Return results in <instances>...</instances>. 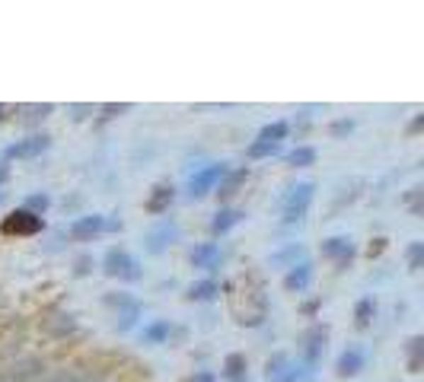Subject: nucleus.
<instances>
[{"mask_svg":"<svg viewBox=\"0 0 424 382\" xmlns=\"http://www.w3.org/2000/svg\"><path fill=\"white\" fill-rule=\"evenodd\" d=\"M243 369H246V357L243 354L227 357V376H243Z\"/></svg>","mask_w":424,"mask_h":382,"instance_id":"4be33fe9","label":"nucleus"},{"mask_svg":"<svg viewBox=\"0 0 424 382\" xmlns=\"http://www.w3.org/2000/svg\"><path fill=\"white\" fill-rule=\"evenodd\" d=\"M48 204H52V201H48V195H33L26 201V210H29V214H35V210H48Z\"/></svg>","mask_w":424,"mask_h":382,"instance_id":"b1692460","label":"nucleus"},{"mask_svg":"<svg viewBox=\"0 0 424 382\" xmlns=\"http://www.w3.org/2000/svg\"><path fill=\"white\" fill-rule=\"evenodd\" d=\"M192 382H214V376H211V373H195Z\"/></svg>","mask_w":424,"mask_h":382,"instance_id":"a878e982","label":"nucleus"},{"mask_svg":"<svg viewBox=\"0 0 424 382\" xmlns=\"http://www.w3.org/2000/svg\"><path fill=\"white\" fill-rule=\"evenodd\" d=\"M277 150H281V144H271V140H256V144H252L246 153H249L252 159H262V156H271V153H277Z\"/></svg>","mask_w":424,"mask_h":382,"instance_id":"412c9836","label":"nucleus"},{"mask_svg":"<svg viewBox=\"0 0 424 382\" xmlns=\"http://www.w3.org/2000/svg\"><path fill=\"white\" fill-rule=\"evenodd\" d=\"M287 163L297 166V169H303V166H313L316 163V150H313V146H297V150L287 153Z\"/></svg>","mask_w":424,"mask_h":382,"instance_id":"dca6fc26","label":"nucleus"},{"mask_svg":"<svg viewBox=\"0 0 424 382\" xmlns=\"http://www.w3.org/2000/svg\"><path fill=\"white\" fill-rule=\"evenodd\" d=\"M322 255L348 261V258H351V239H345V236H335V239H328L326 245H322Z\"/></svg>","mask_w":424,"mask_h":382,"instance_id":"4468645a","label":"nucleus"},{"mask_svg":"<svg viewBox=\"0 0 424 382\" xmlns=\"http://www.w3.org/2000/svg\"><path fill=\"white\" fill-rule=\"evenodd\" d=\"M287 137V121H275V125H265L258 140H271V144H281Z\"/></svg>","mask_w":424,"mask_h":382,"instance_id":"a211bd4d","label":"nucleus"},{"mask_svg":"<svg viewBox=\"0 0 424 382\" xmlns=\"http://www.w3.org/2000/svg\"><path fill=\"white\" fill-rule=\"evenodd\" d=\"M7 175H10V169H7V166H4V163H0V185L7 182Z\"/></svg>","mask_w":424,"mask_h":382,"instance_id":"bb28decb","label":"nucleus"},{"mask_svg":"<svg viewBox=\"0 0 424 382\" xmlns=\"http://www.w3.org/2000/svg\"><path fill=\"white\" fill-rule=\"evenodd\" d=\"M373 312H377L373 299H360V303H357V325H367V322H370Z\"/></svg>","mask_w":424,"mask_h":382,"instance_id":"5701e85b","label":"nucleus"},{"mask_svg":"<svg viewBox=\"0 0 424 382\" xmlns=\"http://www.w3.org/2000/svg\"><path fill=\"white\" fill-rule=\"evenodd\" d=\"M217 293H220V286L214 284V280H201V284H192L188 299H214Z\"/></svg>","mask_w":424,"mask_h":382,"instance_id":"f3484780","label":"nucleus"},{"mask_svg":"<svg viewBox=\"0 0 424 382\" xmlns=\"http://www.w3.org/2000/svg\"><path fill=\"white\" fill-rule=\"evenodd\" d=\"M0 229H4L7 236H35L42 229V216L29 214V210H13L10 216H4Z\"/></svg>","mask_w":424,"mask_h":382,"instance_id":"39448f33","label":"nucleus"},{"mask_svg":"<svg viewBox=\"0 0 424 382\" xmlns=\"http://www.w3.org/2000/svg\"><path fill=\"white\" fill-rule=\"evenodd\" d=\"M224 175H227V163H211V166H205V169H198L192 178H188V195H192V197H205L207 191H211Z\"/></svg>","mask_w":424,"mask_h":382,"instance_id":"20e7f679","label":"nucleus"},{"mask_svg":"<svg viewBox=\"0 0 424 382\" xmlns=\"http://www.w3.org/2000/svg\"><path fill=\"white\" fill-rule=\"evenodd\" d=\"M243 178H246V169H236V172H230V175H224V178H220V191H217V195L220 197L233 195V191L239 188V182H243Z\"/></svg>","mask_w":424,"mask_h":382,"instance_id":"6ab92c4d","label":"nucleus"},{"mask_svg":"<svg viewBox=\"0 0 424 382\" xmlns=\"http://www.w3.org/2000/svg\"><path fill=\"white\" fill-rule=\"evenodd\" d=\"M268 382H306L313 376V369L303 366V363H294L287 354H277L268 360Z\"/></svg>","mask_w":424,"mask_h":382,"instance_id":"f257e3e1","label":"nucleus"},{"mask_svg":"<svg viewBox=\"0 0 424 382\" xmlns=\"http://www.w3.org/2000/svg\"><path fill=\"white\" fill-rule=\"evenodd\" d=\"M309 277H313V265L309 261H300V265H294L287 271V277H284V286L287 290H306V284H309Z\"/></svg>","mask_w":424,"mask_h":382,"instance_id":"9b49d317","label":"nucleus"},{"mask_svg":"<svg viewBox=\"0 0 424 382\" xmlns=\"http://www.w3.org/2000/svg\"><path fill=\"white\" fill-rule=\"evenodd\" d=\"M103 265H105V274H112V277H122V280H137L141 277V265H137L125 248H109Z\"/></svg>","mask_w":424,"mask_h":382,"instance_id":"7ed1b4c3","label":"nucleus"},{"mask_svg":"<svg viewBox=\"0 0 424 382\" xmlns=\"http://www.w3.org/2000/svg\"><path fill=\"white\" fill-rule=\"evenodd\" d=\"M0 112H4V108H0Z\"/></svg>","mask_w":424,"mask_h":382,"instance_id":"cd10ccee","label":"nucleus"},{"mask_svg":"<svg viewBox=\"0 0 424 382\" xmlns=\"http://www.w3.org/2000/svg\"><path fill=\"white\" fill-rule=\"evenodd\" d=\"M52 140L45 134H35V137H26V140H16V144L7 146V156H39L42 150H48Z\"/></svg>","mask_w":424,"mask_h":382,"instance_id":"1a4fd4ad","label":"nucleus"},{"mask_svg":"<svg viewBox=\"0 0 424 382\" xmlns=\"http://www.w3.org/2000/svg\"><path fill=\"white\" fill-rule=\"evenodd\" d=\"M176 239H179V226H176V223H169V220L156 223V226L150 229L147 236H144V242H147L150 252H163V248L173 245Z\"/></svg>","mask_w":424,"mask_h":382,"instance_id":"423d86ee","label":"nucleus"},{"mask_svg":"<svg viewBox=\"0 0 424 382\" xmlns=\"http://www.w3.org/2000/svg\"><path fill=\"white\" fill-rule=\"evenodd\" d=\"M360 366H364V347L348 344V347L341 350V357H338V373L341 376H354V373H360Z\"/></svg>","mask_w":424,"mask_h":382,"instance_id":"9d476101","label":"nucleus"},{"mask_svg":"<svg viewBox=\"0 0 424 382\" xmlns=\"http://www.w3.org/2000/svg\"><path fill=\"white\" fill-rule=\"evenodd\" d=\"M163 337H169V322H154L144 328V341L147 344H160Z\"/></svg>","mask_w":424,"mask_h":382,"instance_id":"aec40b11","label":"nucleus"},{"mask_svg":"<svg viewBox=\"0 0 424 382\" xmlns=\"http://www.w3.org/2000/svg\"><path fill=\"white\" fill-rule=\"evenodd\" d=\"M313 191H316L313 182L294 185V188L287 191V197H284V220H287V223L303 220V216H306V210H309V201H313Z\"/></svg>","mask_w":424,"mask_h":382,"instance_id":"f03ea898","label":"nucleus"},{"mask_svg":"<svg viewBox=\"0 0 424 382\" xmlns=\"http://www.w3.org/2000/svg\"><path fill=\"white\" fill-rule=\"evenodd\" d=\"M243 210H236V207H227V210H220L217 216H214V223H211V229L214 233H227V229H233L239 220H243Z\"/></svg>","mask_w":424,"mask_h":382,"instance_id":"f8f14e48","label":"nucleus"},{"mask_svg":"<svg viewBox=\"0 0 424 382\" xmlns=\"http://www.w3.org/2000/svg\"><path fill=\"white\" fill-rule=\"evenodd\" d=\"M169 204H173V188H169V185H156L150 201H147V210L150 214H163Z\"/></svg>","mask_w":424,"mask_h":382,"instance_id":"ddd939ff","label":"nucleus"},{"mask_svg":"<svg viewBox=\"0 0 424 382\" xmlns=\"http://www.w3.org/2000/svg\"><path fill=\"white\" fill-rule=\"evenodd\" d=\"M408 261L411 267H421V242H411L408 245Z\"/></svg>","mask_w":424,"mask_h":382,"instance_id":"393cba45","label":"nucleus"},{"mask_svg":"<svg viewBox=\"0 0 424 382\" xmlns=\"http://www.w3.org/2000/svg\"><path fill=\"white\" fill-rule=\"evenodd\" d=\"M306 344H309V347H306V360L316 363V360H319V354L326 350V331H322V328H313V331L306 335Z\"/></svg>","mask_w":424,"mask_h":382,"instance_id":"2eb2a0df","label":"nucleus"},{"mask_svg":"<svg viewBox=\"0 0 424 382\" xmlns=\"http://www.w3.org/2000/svg\"><path fill=\"white\" fill-rule=\"evenodd\" d=\"M105 226H109V223H105V216L86 214V216H77V220L71 223V236H74V239H93V236L103 233Z\"/></svg>","mask_w":424,"mask_h":382,"instance_id":"0eeeda50","label":"nucleus"},{"mask_svg":"<svg viewBox=\"0 0 424 382\" xmlns=\"http://www.w3.org/2000/svg\"><path fill=\"white\" fill-rule=\"evenodd\" d=\"M192 265L201 267V271H211V267L220 265V245L217 242H201V245L192 248Z\"/></svg>","mask_w":424,"mask_h":382,"instance_id":"6e6552de","label":"nucleus"}]
</instances>
